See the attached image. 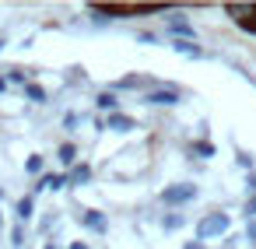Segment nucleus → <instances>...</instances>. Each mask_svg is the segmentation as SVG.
<instances>
[{"instance_id":"nucleus-1","label":"nucleus","mask_w":256,"mask_h":249,"mask_svg":"<svg viewBox=\"0 0 256 249\" xmlns=\"http://www.w3.org/2000/svg\"><path fill=\"white\" fill-rule=\"evenodd\" d=\"M221 232H228V214H207V218H200V224H196V242L214 238V235H221Z\"/></svg>"},{"instance_id":"nucleus-2","label":"nucleus","mask_w":256,"mask_h":249,"mask_svg":"<svg viewBox=\"0 0 256 249\" xmlns=\"http://www.w3.org/2000/svg\"><path fill=\"white\" fill-rule=\"evenodd\" d=\"M196 196V186H190V182H179V186H168L165 193H162V200L168 204V207H179V204H190Z\"/></svg>"},{"instance_id":"nucleus-3","label":"nucleus","mask_w":256,"mask_h":249,"mask_svg":"<svg viewBox=\"0 0 256 249\" xmlns=\"http://www.w3.org/2000/svg\"><path fill=\"white\" fill-rule=\"evenodd\" d=\"M95 11H102V14H158L165 8H158V4H151V8H144V4H109V8H95Z\"/></svg>"},{"instance_id":"nucleus-4","label":"nucleus","mask_w":256,"mask_h":249,"mask_svg":"<svg viewBox=\"0 0 256 249\" xmlns=\"http://www.w3.org/2000/svg\"><path fill=\"white\" fill-rule=\"evenodd\" d=\"M228 14H235V22L249 32H256V4H228Z\"/></svg>"},{"instance_id":"nucleus-5","label":"nucleus","mask_w":256,"mask_h":249,"mask_svg":"<svg viewBox=\"0 0 256 249\" xmlns=\"http://www.w3.org/2000/svg\"><path fill=\"white\" fill-rule=\"evenodd\" d=\"M144 102H148V106H176V102H179V92H176V88H158V92H148Z\"/></svg>"},{"instance_id":"nucleus-6","label":"nucleus","mask_w":256,"mask_h":249,"mask_svg":"<svg viewBox=\"0 0 256 249\" xmlns=\"http://www.w3.org/2000/svg\"><path fill=\"white\" fill-rule=\"evenodd\" d=\"M172 50H176V53H182V56H193V60H196V56H204V50L196 46V39H172Z\"/></svg>"},{"instance_id":"nucleus-7","label":"nucleus","mask_w":256,"mask_h":249,"mask_svg":"<svg viewBox=\"0 0 256 249\" xmlns=\"http://www.w3.org/2000/svg\"><path fill=\"white\" fill-rule=\"evenodd\" d=\"M109 130L126 134V130H134V120H130V116H123V112H112V116H109Z\"/></svg>"},{"instance_id":"nucleus-8","label":"nucleus","mask_w":256,"mask_h":249,"mask_svg":"<svg viewBox=\"0 0 256 249\" xmlns=\"http://www.w3.org/2000/svg\"><path fill=\"white\" fill-rule=\"evenodd\" d=\"M168 28H172L176 36H182V39H196V36H193V25H186L182 18H172V22H168Z\"/></svg>"},{"instance_id":"nucleus-9","label":"nucleus","mask_w":256,"mask_h":249,"mask_svg":"<svg viewBox=\"0 0 256 249\" xmlns=\"http://www.w3.org/2000/svg\"><path fill=\"white\" fill-rule=\"evenodd\" d=\"M81 221H84L88 228H95V232H102V228H106V221H102V214H98V210H84V218H81Z\"/></svg>"},{"instance_id":"nucleus-10","label":"nucleus","mask_w":256,"mask_h":249,"mask_svg":"<svg viewBox=\"0 0 256 249\" xmlns=\"http://www.w3.org/2000/svg\"><path fill=\"white\" fill-rule=\"evenodd\" d=\"M88 179H92V168H88V165H78V168L70 172V182H88Z\"/></svg>"},{"instance_id":"nucleus-11","label":"nucleus","mask_w":256,"mask_h":249,"mask_svg":"<svg viewBox=\"0 0 256 249\" xmlns=\"http://www.w3.org/2000/svg\"><path fill=\"white\" fill-rule=\"evenodd\" d=\"M64 182H67L64 176H42V190H60Z\"/></svg>"},{"instance_id":"nucleus-12","label":"nucleus","mask_w":256,"mask_h":249,"mask_svg":"<svg viewBox=\"0 0 256 249\" xmlns=\"http://www.w3.org/2000/svg\"><path fill=\"white\" fill-rule=\"evenodd\" d=\"M25 95H28L32 102H42V98H46V92H42L39 84H25Z\"/></svg>"},{"instance_id":"nucleus-13","label":"nucleus","mask_w":256,"mask_h":249,"mask_svg":"<svg viewBox=\"0 0 256 249\" xmlns=\"http://www.w3.org/2000/svg\"><path fill=\"white\" fill-rule=\"evenodd\" d=\"M98 109L112 112V109H116V95H98Z\"/></svg>"},{"instance_id":"nucleus-14","label":"nucleus","mask_w":256,"mask_h":249,"mask_svg":"<svg viewBox=\"0 0 256 249\" xmlns=\"http://www.w3.org/2000/svg\"><path fill=\"white\" fill-rule=\"evenodd\" d=\"M18 214H22L25 221L32 218V200H28V196H25V200H18Z\"/></svg>"},{"instance_id":"nucleus-15","label":"nucleus","mask_w":256,"mask_h":249,"mask_svg":"<svg viewBox=\"0 0 256 249\" xmlns=\"http://www.w3.org/2000/svg\"><path fill=\"white\" fill-rule=\"evenodd\" d=\"M162 224H165L168 232H172V228H182V214H168V218H165Z\"/></svg>"},{"instance_id":"nucleus-16","label":"nucleus","mask_w":256,"mask_h":249,"mask_svg":"<svg viewBox=\"0 0 256 249\" xmlns=\"http://www.w3.org/2000/svg\"><path fill=\"white\" fill-rule=\"evenodd\" d=\"M60 158H64V162H74V144H64V148H60Z\"/></svg>"},{"instance_id":"nucleus-17","label":"nucleus","mask_w":256,"mask_h":249,"mask_svg":"<svg viewBox=\"0 0 256 249\" xmlns=\"http://www.w3.org/2000/svg\"><path fill=\"white\" fill-rule=\"evenodd\" d=\"M39 168H42V158H39V154H36V158H28V172H39Z\"/></svg>"},{"instance_id":"nucleus-18","label":"nucleus","mask_w":256,"mask_h":249,"mask_svg":"<svg viewBox=\"0 0 256 249\" xmlns=\"http://www.w3.org/2000/svg\"><path fill=\"white\" fill-rule=\"evenodd\" d=\"M246 235H249V242H256V218L246 224Z\"/></svg>"},{"instance_id":"nucleus-19","label":"nucleus","mask_w":256,"mask_h":249,"mask_svg":"<svg viewBox=\"0 0 256 249\" xmlns=\"http://www.w3.org/2000/svg\"><path fill=\"white\" fill-rule=\"evenodd\" d=\"M246 214H256V196H252V200L246 204Z\"/></svg>"},{"instance_id":"nucleus-20","label":"nucleus","mask_w":256,"mask_h":249,"mask_svg":"<svg viewBox=\"0 0 256 249\" xmlns=\"http://www.w3.org/2000/svg\"><path fill=\"white\" fill-rule=\"evenodd\" d=\"M186 249H204V246H200V242H190V246H186Z\"/></svg>"},{"instance_id":"nucleus-21","label":"nucleus","mask_w":256,"mask_h":249,"mask_svg":"<svg viewBox=\"0 0 256 249\" xmlns=\"http://www.w3.org/2000/svg\"><path fill=\"white\" fill-rule=\"evenodd\" d=\"M4 88H8V81H4V78H0V92H4Z\"/></svg>"}]
</instances>
